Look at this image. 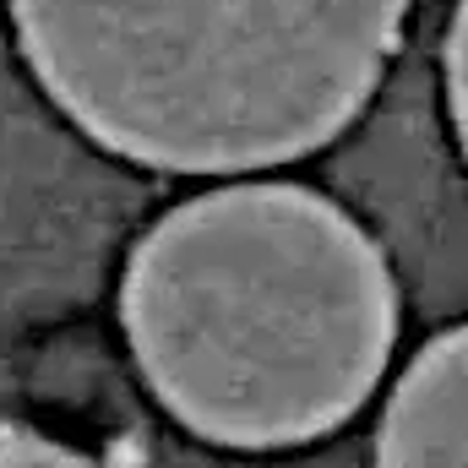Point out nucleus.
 <instances>
[{
  "mask_svg": "<svg viewBox=\"0 0 468 468\" xmlns=\"http://www.w3.org/2000/svg\"><path fill=\"white\" fill-rule=\"evenodd\" d=\"M447 110H452V125H458V142L468 158V0H458L452 33H447Z\"/></svg>",
  "mask_w": 468,
  "mask_h": 468,
  "instance_id": "20e7f679",
  "label": "nucleus"
},
{
  "mask_svg": "<svg viewBox=\"0 0 468 468\" xmlns=\"http://www.w3.org/2000/svg\"><path fill=\"white\" fill-rule=\"evenodd\" d=\"M0 468H93L82 452L38 441V436H5L0 441Z\"/></svg>",
  "mask_w": 468,
  "mask_h": 468,
  "instance_id": "39448f33",
  "label": "nucleus"
},
{
  "mask_svg": "<svg viewBox=\"0 0 468 468\" xmlns=\"http://www.w3.org/2000/svg\"><path fill=\"white\" fill-rule=\"evenodd\" d=\"M120 311L164 409L250 452L344 425L398 338L376 239L300 186H229L158 218Z\"/></svg>",
  "mask_w": 468,
  "mask_h": 468,
  "instance_id": "f257e3e1",
  "label": "nucleus"
},
{
  "mask_svg": "<svg viewBox=\"0 0 468 468\" xmlns=\"http://www.w3.org/2000/svg\"><path fill=\"white\" fill-rule=\"evenodd\" d=\"M409 0H11L44 93L99 147L175 175L267 169L349 125Z\"/></svg>",
  "mask_w": 468,
  "mask_h": 468,
  "instance_id": "f03ea898",
  "label": "nucleus"
},
{
  "mask_svg": "<svg viewBox=\"0 0 468 468\" xmlns=\"http://www.w3.org/2000/svg\"><path fill=\"white\" fill-rule=\"evenodd\" d=\"M376 468H468V327L420 354L381 420Z\"/></svg>",
  "mask_w": 468,
  "mask_h": 468,
  "instance_id": "7ed1b4c3",
  "label": "nucleus"
}]
</instances>
